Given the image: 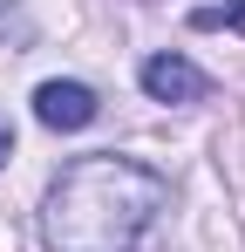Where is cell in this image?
<instances>
[{"instance_id": "obj_1", "label": "cell", "mask_w": 245, "mask_h": 252, "mask_svg": "<svg viewBox=\"0 0 245 252\" xmlns=\"http://www.w3.org/2000/svg\"><path fill=\"white\" fill-rule=\"evenodd\" d=\"M170 205V184L136 157H75L41 198V246L48 252H136L143 232Z\"/></svg>"}, {"instance_id": "obj_2", "label": "cell", "mask_w": 245, "mask_h": 252, "mask_svg": "<svg viewBox=\"0 0 245 252\" xmlns=\"http://www.w3.org/2000/svg\"><path fill=\"white\" fill-rule=\"evenodd\" d=\"M136 82H143L150 102H170V109H191V102L211 95V75H204L191 55H150V62L136 68Z\"/></svg>"}, {"instance_id": "obj_3", "label": "cell", "mask_w": 245, "mask_h": 252, "mask_svg": "<svg viewBox=\"0 0 245 252\" xmlns=\"http://www.w3.org/2000/svg\"><path fill=\"white\" fill-rule=\"evenodd\" d=\"M95 116H102V102H95L89 82H41L34 89V123L41 129H89Z\"/></svg>"}, {"instance_id": "obj_4", "label": "cell", "mask_w": 245, "mask_h": 252, "mask_svg": "<svg viewBox=\"0 0 245 252\" xmlns=\"http://www.w3.org/2000/svg\"><path fill=\"white\" fill-rule=\"evenodd\" d=\"M191 28H198V34H211V28L245 34V0H204V7H191Z\"/></svg>"}, {"instance_id": "obj_5", "label": "cell", "mask_w": 245, "mask_h": 252, "mask_svg": "<svg viewBox=\"0 0 245 252\" xmlns=\"http://www.w3.org/2000/svg\"><path fill=\"white\" fill-rule=\"evenodd\" d=\"M14 157V129H7V116H0V164Z\"/></svg>"}]
</instances>
